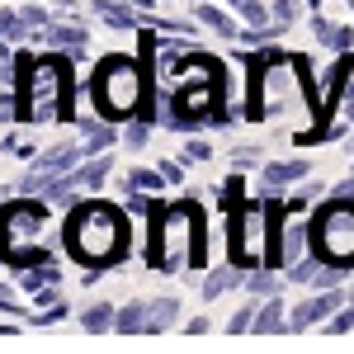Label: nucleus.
I'll use <instances>...</instances> for the list:
<instances>
[{
  "label": "nucleus",
  "instance_id": "9",
  "mask_svg": "<svg viewBox=\"0 0 354 354\" xmlns=\"http://www.w3.org/2000/svg\"><path fill=\"white\" fill-rule=\"evenodd\" d=\"M76 161H85V147L81 142H62L53 151H43V156L33 161V170H38V175H66V170H76Z\"/></svg>",
  "mask_w": 354,
  "mask_h": 354
},
{
  "label": "nucleus",
  "instance_id": "4",
  "mask_svg": "<svg viewBox=\"0 0 354 354\" xmlns=\"http://www.w3.org/2000/svg\"><path fill=\"white\" fill-rule=\"evenodd\" d=\"M43 203H33V194L19 198V203H10V208H0V255L15 265V270H24V265H48V250H28V241L38 236V227H43Z\"/></svg>",
  "mask_w": 354,
  "mask_h": 354
},
{
  "label": "nucleus",
  "instance_id": "11",
  "mask_svg": "<svg viewBox=\"0 0 354 354\" xmlns=\"http://www.w3.org/2000/svg\"><path fill=\"white\" fill-rule=\"evenodd\" d=\"M95 10H100V19H104L109 28H137L142 24V15H137L133 0H128V5H123V0H95Z\"/></svg>",
  "mask_w": 354,
  "mask_h": 354
},
{
  "label": "nucleus",
  "instance_id": "6",
  "mask_svg": "<svg viewBox=\"0 0 354 354\" xmlns=\"http://www.w3.org/2000/svg\"><path fill=\"white\" fill-rule=\"evenodd\" d=\"M265 222H270L265 203H250L232 218V260L236 265H260L265 260Z\"/></svg>",
  "mask_w": 354,
  "mask_h": 354
},
{
  "label": "nucleus",
  "instance_id": "24",
  "mask_svg": "<svg viewBox=\"0 0 354 354\" xmlns=\"http://www.w3.org/2000/svg\"><path fill=\"white\" fill-rule=\"evenodd\" d=\"M161 170H133L128 175V189H142V194H151V189H161Z\"/></svg>",
  "mask_w": 354,
  "mask_h": 354
},
{
  "label": "nucleus",
  "instance_id": "18",
  "mask_svg": "<svg viewBox=\"0 0 354 354\" xmlns=\"http://www.w3.org/2000/svg\"><path fill=\"white\" fill-rule=\"evenodd\" d=\"M175 317H180V302H175V298H151V326H147V335L170 330V326H175Z\"/></svg>",
  "mask_w": 354,
  "mask_h": 354
},
{
  "label": "nucleus",
  "instance_id": "22",
  "mask_svg": "<svg viewBox=\"0 0 354 354\" xmlns=\"http://www.w3.org/2000/svg\"><path fill=\"white\" fill-rule=\"evenodd\" d=\"M279 250H283V260L293 265V260H302V250H307V236H302L298 222H288L283 232H279Z\"/></svg>",
  "mask_w": 354,
  "mask_h": 354
},
{
  "label": "nucleus",
  "instance_id": "8",
  "mask_svg": "<svg viewBox=\"0 0 354 354\" xmlns=\"http://www.w3.org/2000/svg\"><path fill=\"white\" fill-rule=\"evenodd\" d=\"M350 66H354V57L350 53H340L335 62H330V71H326V81H322V109H335L345 95H350Z\"/></svg>",
  "mask_w": 354,
  "mask_h": 354
},
{
  "label": "nucleus",
  "instance_id": "31",
  "mask_svg": "<svg viewBox=\"0 0 354 354\" xmlns=\"http://www.w3.org/2000/svg\"><path fill=\"white\" fill-rule=\"evenodd\" d=\"M274 24H293V0H274Z\"/></svg>",
  "mask_w": 354,
  "mask_h": 354
},
{
  "label": "nucleus",
  "instance_id": "13",
  "mask_svg": "<svg viewBox=\"0 0 354 354\" xmlns=\"http://www.w3.org/2000/svg\"><path fill=\"white\" fill-rule=\"evenodd\" d=\"M236 283H245L241 265H222V270H213L208 279H203V298L213 302V298H222V293H232Z\"/></svg>",
  "mask_w": 354,
  "mask_h": 354
},
{
  "label": "nucleus",
  "instance_id": "7",
  "mask_svg": "<svg viewBox=\"0 0 354 354\" xmlns=\"http://www.w3.org/2000/svg\"><path fill=\"white\" fill-rule=\"evenodd\" d=\"M340 307H345V293H340V288H322L317 298H307V302L298 307V312L288 317V330L326 326V322H330V312H340Z\"/></svg>",
  "mask_w": 354,
  "mask_h": 354
},
{
  "label": "nucleus",
  "instance_id": "10",
  "mask_svg": "<svg viewBox=\"0 0 354 354\" xmlns=\"http://www.w3.org/2000/svg\"><path fill=\"white\" fill-rule=\"evenodd\" d=\"M255 335H279V330H288V317H283V302L279 293L274 298H255Z\"/></svg>",
  "mask_w": 354,
  "mask_h": 354
},
{
  "label": "nucleus",
  "instance_id": "20",
  "mask_svg": "<svg viewBox=\"0 0 354 354\" xmlns=\"http://www.w3.org/2000/svg\"><path fill=\"white\" fill-rule=\"evenodd\" d=\"M312 28H317V38L326 43L330 53H350V43H354L350 28H335V24H326V19H312Z\"/></svg>",
  "mask_w": 354,
  "mask_h": 354
},
{
  "label": "nucleus",
  "instance_id": "5",
  "mask_svg": "<svg viewBox=\"0 0 354 354\" xmlns=\"http://www.w3.org/2000/svg\"><path fill=\"white\" fill-rule=\"evenodd\" d=\"M312 245L326 265H354V198H335L326 203L317 222H312Z\"/></svg>",
  "mask_w": 354,
  "mask_h": 354
},
{
  "label": "nucleus",
  "instance_id": "17",
  "mask_svg": "<svg viewBox=\"0 0 354 354\" xmlns=\"http://www.w3.org/2000/svg\"><path fill=\"white\" fill-rule=\"evenodd\" d=\"M81 147L85 156H100V151H109L113 147V123H81Z\"/></svg>",
  "mask_w": 354,
  "mask_h": 354
},
{
  "label": "nucleus",
  "instance_id": "27",
  "mask_svg": "<svg viewBox=\"0 0 354 354\" xmlns=\"http://www.w3.org/2000/svg\"><path fill=\"white\" fill-rule=\"evenodd\" d=\"M232 165H236V170H255V165H265V156H260L255 147H236V151H232Z\"/></svg>",
  "mask_w": 354,
  "mask_h": 354
},
{
  "label": "nucleus",
  "instance_id": "1",
  "mask_svg": "<svg viewBox=\"0 0 354 354\" xmlns=\"http://www.w3.org/2000/svg\"><path fill=\"white\" fill-rule=\"evenodd\" d=\"M15 123H38V118H57V123H76V95H71V66L66 53L57 57H33L24 53L15 66Z\"/></svg>",
  "mask_w": 354,
  "mask_h": 354
},
{
  "label": "nucleus",
  "instance_id": "35",
  "mask_svg": "<svg viewBox=\"0 0 354 354\" xmlns=\"http://www.w3.org/2000/svg\"><path fill=\"white\" fill-rule=\"evenodd\" d=\"M227 5H241V0H227Z\"/></svg>",
  "mask_w": 354,
  "mask_h": 354
},
{
  "label": "nucleus",
  "instance_id": "30",
  "mask_svg": "<svg viewBox=\"0 0 354 354\" xmlns=\"http://www.w3.org/2000/svg\"><path fill=\"white\" fill-rule=\"evenodd\" d=\"M19 15H24L28 33H33V28H53V24H48V10H33V5H28V10H19Z\"/></svg>",
  "mask_w": 354,
  "mask_h": 354
},
{
  "label": "nucleus",
  "instance_id": "23",
  "mask_svg": "<svg viewBox=\"0 0 354 354\" xmlns=\"http://www.w3.org/2000/svg\"><path fill=\"white\" fill-rule=\"evenodd\" d=\"M245 288H250V298H274L279 293V274H270V270L245 274Z\"/></svg>",
  "mask_w": 354,
  "mask_h": 354
},
{
  "label": "nucleus",
  "instance_id": "32",
  "mask_svg": "<svg viewBox=\"0 0 354 354\" xmlns=\"http://www.w3.org/2000/svg\"><path fill=\"white\" fill-rule=\"evenodd\" d=\"M185 156H189V161H208V142H189Z\"/></svg>",
  "mask_w": 354,
  "mask_h": 354
},
{
  "label": "nucleus",
  "instance_id": "15",
  "mask_svg": "<svg viewBox=\"0 0 354 354\" xmlns=\"http://www.w3.org/2000/svg\"><path fill=\"white\" fill-rule=\"evenodd\" d=\"M151 326V302H128L123 312H118V335H142V330Z\"/></svg>",
  "mask_w": 354,
  "mask_h": 354
},
{
  "label": "nucleus",
  "instance_id": "33",
  "mask_svg": "<svg viewBox=\"0 0 354 354\" xmlns=\"http://www.w3.org/2000/svg\"><path fill=\"white\" fill-rule=\"evenodd\" d=\"M161 175H165V180H170V185H180V175H185V170H180V165H175V161H161Z\"/></svg>",
  "mask_w": 354,
  "mask_h": 354
},
{
  "label": "nucleus",
  "instance_id": "19",
  "mask_svg": "<svg viewBox=\"0 0 354 354\" xmlns=\"http://www.w3.org/2000/svg\"><path fill=\"white\" fill-rule=\"evenodd\" d=\"M322 270H326V260H322V255H317V260H307V255H302V260H293V265H288V274H283V279H288V283H307V288H317Z\"/></svg>",
  "mask_w": 354,
  "mask_h": 354
},
{
  "label": "nucleus",
  "instance_id": "34",
  "mask_svg": "<svg viewBox=\"0 0 354 354\" xmlns=\"http://www.w3.org/2000/svg\"><path fill=\"white\" fill-rule=\"evenodd\" d=\"M335 198H354V180H345V185L335 189Z\"/></svg>",
  "mask_w": 354,
  "mask_h": 354
},
{
  "label": "nucleus",
  "instance_id": "26",
  "mask_svg": "<svg viewBox=\"0 0 354 354\" xmlns=\"http://www.w3.org/2000/svg\"><path fill=\"white\" fill-rule=\"evenodd\" d=\"M317 185H307V189H298V194H288V198H283V208H288V218H298L302 208H307V203H312V198H317Z\"/></svg>",
  "mask_w": 354,
  "mask_h": 354
},
{
  "label": "nucleus",
  "instance_id": "37",
  "mask_svg": "<svg viewBox=\"0 0 354 354\" xmlns=\"http://www.w3.org/2000/svg\"><path fill=\"white\" fill-rule=\"evenodd\" d=\"M350 293H354V288H350Z\"/></svg>",
  "mask_w": 354,
  "mask_h": 354
},
{
  "label": "nucleus",
  "instance_id": "25",
  "mask_svg": "<svg viewBox=\"0 0 354 354\" xmlns=\"http://www.w3.org/2000/svg\"><path fill=\"white\" fill-rule=\"evenodd\" d=\"M147 123H151V118H142V113H137V118H128V133H123V142H128L133 151H142V147H147Z\"/></svg>",
  "mask_w": 354,
  "mask_h": 354
},
{
  "label": "nucleus",
  "instance_id": "2",
  "mask_svg": "<svg viewBox=\"0 0 354 354\" xmlns=\"http://www.w3.org/2000/svg\"><path fill=\"white\" fill-rule=\"evenodd\" d=\"M66 250L81 260L85 270H104L113 260H123L128 250V227L109 203H81L66 218Z\"/></svg>",
  "mask_w": 354,
  "mask_h": 354
},
{
  "label": "nucleus",
  "instance_id": "21",
  "mask_svg": "<svg viewBox=\"0 0 354 354\" xmlns=\"http://www.w3.org/2000/svg\"><path fill=\"white\" fill-rule=\"evenodd\" d=\"M194 10H198V19L213 28V33H222V38H241V28L232 24V19H227L222 10H213V5H198V0H194Z\"/></svg>",
  "mask_w": 354,
  "mask_h": 354
},
{
  "label": "nucleus",
  "instance_id": "14",
  "mask_svg": "<svg viewBox=\"0 0 354 354\" xmlns=\"http://www.w3.org/2000/svg\"><path fill=\"white\" fill-rule=\"evenodd\" d=\"M48 43H53L57 53L81 57L85 53V28L81 24H53V28H48Z\"/></svg>",
  "mask_w": 354,
  "mask_h": 354
},
{
  "label": "nucleus",
  "instance_id": "36",
  "mask_svg": "<svg viewBox=\"0 0 354 354\" xmlns=\"http://www.w3.org/2000/svg\"><path fill=\"white\" fill-rule=\"evenodd\" d=\"M350 118H354V104H350Z\"/></svg>",
  "mask_w": 354,
  "mask_h": 354
},
{
  "label": "nucleus",
  "instance_id": "16",
  "mask_svg": "<svg viewBox=\"0 0 354 354\" xmlns=\"http://www.w3.org/2000/svg\"><path fill=\"white\" fill-rule=\"evenodd\" d=\"M81 326L90 330V335H104V330L118 326V312H113L109 302H90V307H85V317H81Z\"/></svg>",
  "mask_w": 354,
  "mask_h": 354
},
{
  "label": "nucleus",
  "instance_id": "28",
  "mask_svg": "<svg viewBox=\"0 0 354 354\" xmlns=\"http://www.w3.org/2000/svg\"><path fill=\"white\" fill-rule=\"evenodd\" d=\"M326 330H330V335H345V330H354V302H350V307H340V317H330Z\"/></svg>",
  "mask_w": 354,
  "mask_h": 354
},
{
  "label": "nucleus",
  "instance_id": "29",
  "mask_svg": "<svg viewBox=\"0 0 354 354\" xmlns=\"http://www.w3.org/2000/svg\"><path fill=\"white\" fill-rule=\"evenodd\" d=\"M250 326H255V302H250V307H241V312L232 317V326H227V330H232V335H241V330H250Z\"/></svg>",
  "mask_w": 354,
  "mask_h": 354
},
{
  "label": "nucleus",
  "instance_id": "3",
  "mask_svg": "<svg viewBox=\"0 0 354 354\" xmlns=\"http://www.w3.org/2000/svg\"><path fill=\"white\" fill-rule=\"evenodd\" d=\"M90 95H95V109L100 118H151V85L142 76V62L133 57L113 53L104 57L100 66H95V76H90Z\"/></svg>",
  "mask_w": 354,
  "mask_h": 354
},
{
  "label": "nucleus",
  "instance_id": "12",
  "mask_svg": "<svg viewBox=\"0 0 354 354\" xmlns=\"http://www.w3.org/2000/svg\"><path fill=\"white\" fill-rule=\"evenodd\" d=\"M312 170V161H270L260 165V180L270 185V189H279V185H293V180H302Z\"/></svg>",
  "mask_w": 354,
  "mask_h": 354
}]
</instances>
